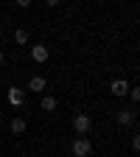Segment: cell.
Instances as JSON below:
<instances>
[{
	"instance_id": "obj_1",
	"label": "cell",
	"mask_w": 140,
	"mask_h": 157,
	"mask_svg": "<svg viewBox=\"0 0 140 157\" xmlns=\"http://www.w3.org/2000/svg\"><path fill=\"white\" fill-rule=\"evenodd\" d=\"M90 115H84V112H78L76 118H73V129H76V135H87L90 132Z\"/></svg>"
},
{
	"instance_id": "obj_2",
	"label": "cell",
	"mask_w": 140,
	"mask_h": 157,
	"mask_svg": "<svg viewBox=\"0 0 140 157\" xmlns=\"http://www.w3.org/2000/svg\"><path fill=\"white\" fill-rule=\"evenodd\" d=\"M70 149H73L76 157H87V154H90V140H84V137H76Z\"/></svg>"
},
{
	"instance_id": "obj_3",
	"label": "cell",
	"mask_w": 140,
	"mask_h": 157,
	"mask_svg": "<svg viewBox=\"0 0 140 157\" xmlns=\"http://www.w3.org/2000/svg\"><path fill=\"white\" fill-rule=\"evenodd\" d=\"M6 98H9L11 107H23V101H25V95H23V90H20V87H11Z\"/></svg>"
},
{
	"instance_id": "obj_4",
	"label": "cell",
	"mask_w": 140,
	"mask_h": 157,
	"mask_svg": "<svg viewBox=\"0 0 140 157\" xmlns=\"http://www.w3.org/2000/svg\"><path fill=\"white\" fill-rule=\"evenodd\" d=\"M109 93H112L115 98H123V95L129 93V84L123 82V78H118V82H112V87H109Z\"/></svg>"
},
{
	"instance_id": "obj_5",
	"label": "cell",
	"mask_w": 140,
	"mask_h": 157,
	"mask_svg": "<svg viewBox=\"0 0 140 157\" xmlns=\"http://www.w3.org/2000/svg\"><path fill=\"white\" fill-rule=\"evenodd\" d=\"M31 59H34V62H39V65L48 62V48H45V45H34V48H31Z\"/></svg>"
},
{
	"instance_id": "obj_6",
	"label": "cell",
	"mask_w": 140,
	"mask_h": 157,
	"mask_svg": "<svg viewBox=\"0 0 140 157\" xmlns=\"http://www.w3.org/2000/svg\"><path fill=\"white\" fill-rule=\"evenodd\" d=\"M115 121H118V126H129L134 121V112L132 109H121V112H115Z\"/></svg>"
},
{
	"instance_id": "obj_7",
	"label": "cell",
	"mask_w": 140,
	"mask_h": 157,
	"mask_svg": "<svg viewBox=\"0 0 140 157\" xmlns=\"http://www.w3.org/2000/svg\"><path fill=\"white\" fill-rule=\"evenodd\" d=\"M28 90L42 93V90H45V78H42V76H31V78H28Z\"/></svg>"
},
{
	"instance_id": "obj_8",
	"label": "cell",
	"mask_w": 140,
	"mask_h": 157,
	"mask_svg": "<svg viewBox=\"0 0 140 157\" xmlns=\"http://www.w3.org/2000/svg\"><path fill=\"white\" fill-rule=\"evenodd\" d=\"M14 42H17V45H25V42H28V31H25V28H17V31H14Z\"/></svg>"
},
{
	"instance_id": "obj_9",
	"label": "cell",
	"mask_w": 140,
	"mask_h": 157,
	"mask_svg": "<svg viewBox=\"0 0 140 157\" xmlns=\"http://www.w3.org/2000/svg\"><path fill=\"white\" fill-rule=\"evenodd\" d=\"M11 132L14 135H23L25 132V121H23V118H14V121H11Z\"/></svg>"
},
{
	"instance_id": "obj_10",
	"label": "cell",
	"mask_w": 140,
	"mask_h": 157,
	"mask_svg": "<svg viewBox=\"0 0 140 157\" xmlns=\"http://www.w3.org/2000/svg\"><path fill=\"white\" fill-rule=\"evenodd\" d=\"M42 109H45V112H53V109H56V98H53V95H45V98H42Z\"/></svg>"
},
{
	"instance_id": "obj_11",
	"label": "cell",
	"mask_w": 140,
	"mask_h": 157,
	"mask_svg": "<svg viewBox=\"0 0 140 157\" xmlns=\"http://www.w3.org/2000/svg\"><path fill=\"white\" fill-rule=\"evenodd\" d=\"M126 95L132 98V101H134V104L140 101V90H137V87H129V93H126Z\"/></svg>"
},
{
	"instance_id": "obj_12",
	"label": "cell",
	"mask_w": 140,
	"mask_h": 157,
	"mask_svg": "<svg viewBox=\"0 0 140 157\" xmlns=\"http://www.w3.org/2000/svg\"><path fill=\"white\" fill-rule=\"evenodd\" d=\"M17 6H20V9H28V6H31V0H17Z\"/></svg>"
},
{
	"instance_id": "obj_13",
	"label": "cell",
	"mask_w": 140,
	"mask_h": 157,
	"mask_svg": "<svg viewBox=\"0 0 140 157\" xmlns=\"http://www.w3.org/2000/svg\"><path fill=\"white\" fill-rule=\"evenodd\" d=\"M56 3H59V0H45V6H51V9H53Z\"/></svg>"
},
{
	"instance_id": "obj_14",
	"label": "cell",
	"mask_w": 140,
	"mask_h": 157,
	"mask_svg": "<svg viewBox=\"0 0 140 157\" xmlns=\"http://www.w3.org/2000/svg\"><path fill=\"white\" fill-rule=\"evenodd\" d=\"M0 65H3V51H0Z\"/></svg>"
}]
</instances>
